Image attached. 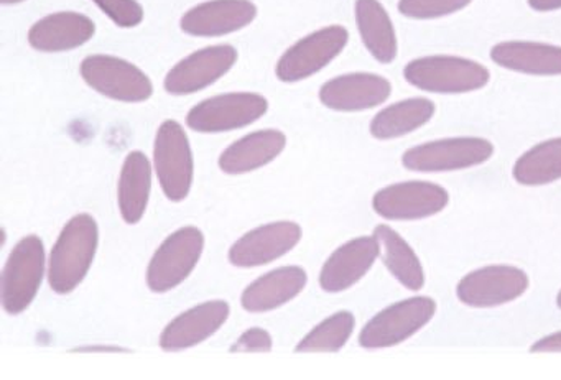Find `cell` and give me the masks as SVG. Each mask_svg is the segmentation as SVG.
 <instances>
[{
    "label": "cell",
    "mask_w": 561,
    "mask_h": 380,
    "mask_svg": "<svg viewBox=\"0 0 561 380\" xmlns=\"http://www.w3.org/2000/svg\"><path fill=\"white\" fill-rule=\"evenodd\" d=\"M410 87L430 94H468L491 81L484 65L456 55H428L415 58L403 68Z\"/></svg>",
    "instance_id": "cell-2"
},
{
    "label": "cell",
    "mask_w": 561,
    "mask_h": 380,
    "mask_svg": "<svg viewBox=\"0 0 561 380\" xmlns=\"http://www.w3.org/2000/svg\"><path fill=\"white\" fill-rule=\"evenodd\" d=\"M80 73L88 87L121 103H144L153 94L150 78L123 58L93 55L84 58Z\"/></svg>",
    "instance_id": "cell-9"
},
{
    "label": "cell",
    "mask_w": 561,
    "mask_h": 380,
    "mask_svg": "<svg viewBox=\"0 0 561 380\" xmlns=\"http://www.w3.org/2000/svg\"><path fill=\"white\" fill-rule=\"evenodd\" d=\"M274 346L271 334L262 327H252L245 331L234 344H232V353H268Z\"/></svg>",
    "instance_id": "cell-31"
},
{
    "label": "cell",
    "mask_w": 561,
    "mask_h": 380,
    "mask_svg": "<svg viewBox=\"0 0 561 380\" xmlns=\"http://www.w3.org/2000/svg\"><path fill=\"white\" fill-rule=\"evenodd\" d=\"M515 183L547 186L561 180V137L543 140L518 157L512 166Z\"/></svg>",
    "instance_id": "cell-27"
},
{
    "label": "cell",
    "mask_w": 561,
    "mask_h": 380,
    "mask_svg": "<svg viewBox=\"0 0 561 380\" xmlns=\"http://www.w3.org/2000/svg\"><path fill=\"white\" fill-rule=\"evenodd\" d=\"M491 60L504 70L530 77H561V47L541 42H501L491 48Z\"/></svg>",
    "instance_id": "cell-20"
},
{
    "label": "cell",
    "mask_w": 561,
    "mask_h": 380,
    "mask_svg": "<svg viewBox=\"0 0 561 380\" xmlns=\"http://www.w3.org/2000/svg\"><path fill=\"white\" fill-rule=\"evenodd\" d=\"M287 146V137L275 129L257 130L236 140L219 157V169L228 175H242L274 162Z\"/></svg>",
    "instance_id": "cell-21"
},
{
    "label": "cell",
    "mask_w": 561,
    "mask_h": 380,
    "mask_svg": "<svg viewBox=\"0 0 561 380\" xmlns=\"http://www.w3.org/2000/svg\"><path fill=\"white\" fill-rule=\"evenodd\" d=\"M152 189V165L146 153L130 152L119 176V211L127 224H137L146 215Z\"/></svg>",
    "instance_id": "cell-26"
},
{
    "label": "cell",
    "mask_w": 561,
    "mask_h": 380,
    "mask_svg": "<svg viewBox=\"0 0 561 380\" xmlns=\"http://www.w3.org/2000/svg\"><path fill=\"white\" fill-rule=\"evenodd\" d=\"M436 308V301L425 295L389 304L367 321L359 334V346L364 349L399 346L433 320Z\"/></svg>",
    "instance_id": "cell-3"
},
{
    "label": "cell",
    "mask_w": 561,
    "mask_h": 380,
    "mask_svg": "<svg viewBox=\"0 0 561 380\" xmlns=\"http://www.w3.org/2000/svg\"><path fill=\"white\" fill-rule=\"evenodd\" d=\"M267 110L268 101L261 94H219L196 104L186 116V126L202 134L229 133L251 126Z\"/></svg>",
    "instance_id": "cell-11"
},
{
    "label": "cell",
    "mask_w": 561,
    "mask_h": 380,
    "mask_svg": "<svg viewBox=\"0 0 561 380\" xmlns=\"http://www.w3.org/2000/svg\"><path fill=\"white\" fill-rule=\"evenodd\" d=\"M530 278L514 265H485L466 274L456 285V297L469 308H495L518 300Z\"/></svg>",
    "instance_id": "cell-10"
},
{
    "label": "cell",
    "mask_w": 561,
    "mask_h": 380,
    "mask_svg": "<svg viewBox=\"0 0 561 380\" xmlns=\"http://www.w3.org/2000/svg\"><path fill=\"white\" fill-rule=\"evenodd\" d=\"M94 4L121 28H134L142 24L144 8L137 0H93Z\"/></svg>",
    "instance_id": "cell-30"
},
{
    "label": "cell",
    "mask_w": 561,
    "mask_h": 380,
    "mask_svg": "<svg viewBox=\"0 0 561 380\" xmlns=\"http://www.w3.org/2000/svg\"><path fill=\"white\" fill-rule=\"evenodd\" d=\"M472 0H399L400 14L413 21H435L461 12Z\"/></svg>",
    "instance_id": "cell-29"
},
{
    "label": "cell",
    "mask_w": 561,
    "mask_h": 380,
    "mask_svg": "<svg viewBox=\"0 0 561 380\" xmlns=\"http://www.w3.org/2000/svg\"><path fill=\"white\" fill-rule=\"evenodd\" d=\"M45 245L37 235L22 239L5 262L0 300L9 314L24 313L41 290L45 275Z\"/></svg>",
    "instance_id": "cell-5"
},
{
    "label": "cell",
    "mask_w": 561,
    "mask_h": 380,
    "mask_svg": "<svg viewBox=\"0 0 561 380\" xmlns=\"http://www.w3.org/2000/svg\"><path fill=\"white\" fill-rule=\"evenodd\" d=\"M96 25L78 12H58L41 19L28 32V44L44 54L75 50L94 37Z\"/></svg>",
    "instance_id": "cell-19"
},
{
    "label": "cell",
    "mask_w": 561,
    "mask_h": 380,
    "mask_svg": "<svg viewBox=\"0 0 561 380\" xmlns=\"http://www.w3.org/2000/svg\"><path fill=\"white\" fill-rule=\"evenodd\" d=\"M100 242L96 219L78 215L68 221L51 249L48 281L55 293H71L87 278Z\"/></svg>",
    "instance_id": "cell-1"
},
{
    "label": "cell",
    "mask_w": 561,
    "mask_h": 380,
    "mask_svg": "<svg viewBox=\"0 0 561 380\" xmlns=\"http://www.w3.org/2000/svg\"><path fill=\"white\" fill-rule=\"evenodd\" d=\"M357 31L374 60L390 65L399 55V41L392 19L379 0H356L354 5Z\"/></svg>",
    "instance_id": "cell-23"
},
{
    "label": "cell",
    "mask_w": 561,
    "mask_h": 380,
    "mask_svg": "<svg viewBox=\"0 0 561 380\" xmlns=\"http://www.w3.org/2000/svg\"><path fill=\"white\" fill-rule=\"evenodd\" d=\"M257 18L251 0H209L190 9L180 27L193 37H222L248 27Z\"/></svg>",
    "instance_id": "cell-17"
},
{
    "label": "cell",
    "mask_w": 561,
    "mask_h": 380,
    "mask_svg": "<svg viewBox=\"0 0 561 380\" xmlns=\"http://www.w3.org/2000/svg\"><path fill=\"white\" fill-rule=\"evenodd\" d=\"M205 249V235L186 226L165 239L147 268V285L156 293H165L190 277Z\"/></svg>",
    "instance_id": "cell-7"
},
{
    "label": "cell",
    "mask_w": 561,
    "mask_h": 380,
    "mask_svg": "<svg viewBox=\"0 0 561 380\" xmlns=\"http://www.w3.org/2000/svg\"><path fill=\"white\" fill-rule=\"evenodd\" d=\"M350 42V32L341 25L320 28L288 48L278 60L275 74L284 83H298L327 68Z\"/></svg>",
    "instance_id": "cell-12"
},
{
    "label": "cell",
    "mask_w": 561,
    "mask_h": 380,
    "mask_svg": "<svg viewBox=\"0 0 561 380\" xmlns=\"http://www.w3.org/2000/svg\"><path fill=\"white\" fill-rule=\"evenodd\" d=\"M528 8L535 12H554L560 11L561 0H527Z\"/></svg>",
    "instance_id": "cell-33"
},
{
    "label": "cell",
    "mask_w": 561,
    "mask_h": 380,
    "mask_svg": "<svg viewBox=\"0 0 561 380\" xmlns=\"http://www.w3.org/2000/svg\"><path fill=\"white\" fill-rule=\"evenodd\" d=\"M238 61V51L231 45L203 48L175 65L163 81L167 93L186 96L215 84L231 71Z\"/></svg>",
    "instance_id": "cell-13"
},
{
    "label": "cell",
    "mask_w": 561,
    "mask_h": 380,
    "mask_svg": "<svg viewBox=\"0 0 561 380\" xmlns=\"http://www.w3.org/2000/svg\"><path fill=\"white\" fill-rule=\"evenodd\" d=\"M494 156V143L482 137H446L410 147L402 165L416 173H451L474 169Z\"/></svg>",
    "instance_id": "cell-4"
},
{
    "label": "cell",
    "mask_w": 561,
    "mask_h": 380,
    "mask_svg": "<svg viewBox=\"0 0 561 380\" xmlns=\"http://www.w3.org/2000/svg\"><path fill=\"white\" fill-rule=\"evenodd\" d=\"M557 307L561 310V290L557 295Z\"/></svg>",
    "instance_id": "cell-36"
},
{
    "label": "cell",
    "mask_w": 561,
    "mask_h": 380,
    "mask_svg": "<svg viewBox=\"0 0 561 380\" xmlns=\"http://www.w3.org/2000/svg\"><path fill=\"white\" fill-rule=\"evenodd\" d=\"M2 4L4 5H11V4H21V2H24V0H0Z\"/></svg>",
    "instance_id": "cell-35"
},
{
    "label": "cell",
    "mask_w": 561,
    "mask_h": 380,
    "mask_svg": "<svg viewBox=\"0 0 561 380\" xmlns=\"http://www.w3.org/2000/svg\"><path fill=\"white\" fill-rule=\"evenodd\" d=\"M392 84L376 73H347L321 87L320 101L337 113H360L387 103Z\"/></svg>",
    "instance_id": "cell-15"
},
{
    "label": "cell",
    "mask_w": 561,
    "mask_h": 380,
    "mask_svg": "<svg viewBox=\"0 0 561 380\" xmlns=\"http://www.w3.org/2000/svg\"><path fill=\"white\" fill-rule=\"evenodd\" d=\"M307 281V272L301 267L275 268L245 288L241 298L242 308L251 313H264L284 307L304 291Z\"/></svg>",
    "instance_id": "cell-22"
},
{
    "label": "cell",
    "mask_w": 561,
    "mask_h": 380,
    "mask_svg": "<svg viewBox=\"0 0 561 380\" xmlns=\"http://www.w3.org/2000/svg\"><path fill=\"white\" fill-rule=\"evenodd\" d=\"M300 239L301 228L297 222H271L238 239L229 251V262L241 268L261 267L284 257Z\"/></svg>",
    "instance_id": "cell-14"
},
{
    "label": "cell",
    "mask_w": 561,
    "mask_h": 380,
    "mask_svg": "<svg viewBox=\"0 0 561 380\" xmlns=\"http://www.w3.org/2000/svg\"><path fill=\"white\" fill-rule=\"evenodd\" d=\"M448 203V189L438 183L409 180L380 188L374 195L373 208L389 221H420L439 215Z\"/></svg>",
    "instance_id": "cell-8"
},
{
    "label": "cell",
    "mask_w": 561,
    "mask_h": 380,
    "mask_svg": "<svg viewBox=\"0 0 561 380\" xmlns=\"http://www.w3.org/2000/svg\"><path fill=\"white\" fill-rule=\"evenodd\" d=\"M436 106L428 97H409L383 107L370 120V136L393 140L422 129L435 116Z\"/></svg>",
    "instance_id": "cell-24"
},
{
    "label": "cell",
    "mask_w": 561,
    "mask_h": 380,
    "mask_svg": "<svg viewBox=\"0 0 561 380\" xmlns=\"http://www.w3.org/2000/svg\"><path fill=\"white\" fill-rule=\"evenodd\" d=\"M374 235L379 241L380 257L390 275L407 290H422L426 281L425 270L412 245L390 226H377Z\"/></svg>",
    "instance_id": "cell-25"
},
{
    "label": "cell",
    "mask_w": 561,
    "mask_h": 380,
    "mask_svg": "<svg viewBox=\"0 0 561 380\" xmlns=\"http://www.w3.org/2000/svg\"><path fill=\"white\" fill-rule=\"evenodd\" d=\"M380 257V244L376 235L351 239L337 247L324 262L320 274V285L328 293L350 290Z\"/></svg>",
    "instance_id": "cell-16"
},
{
    "label": "cell",
    "mask_w": 561,
    "mask_h": 380,
    "mask_svg": "<svg viewBox=\"0 0 561 380\" xmlns=\"http://www.w3.org/2000/svg\"><path fill=\"white\" fill-rule=\"evenodd\" d=\"M153 165L167 198L183 201L192 189L195 162L188 136L176 120L160 126L153 143Z\"/></svg>",
    "instance_id": "cell-6"
},
{
    "label": "cell",
    "mask_w": 561,
    "mask_h": 380,
    "mask_svg": "<svg viewBox=\"0 0 561 380\" xmlns=\"http://www.w3.org/2000/svg\"><path fill=\"white\" fill-rule=\"evenodd\" d=\"M229 313L231 308L222 300L206 301L193 307L167 324L160 336V347L169 353H176L198 346L226 323Z\"/></svg>",
    "instance_id": "cell-18"
},
{
    "label": "cell",
    "mask_w": 561,
    "mask_h": 380,
    "mask_svg": "<svg viewBox=\"0 0 561 380\" xmlns=\"http://www.w3.org/2000/svg\"><path fill=\"white\" fill-rule=\"evenodd\" d=\"M530 353H561V331L548 334V336H543L537 343L531 344Z\"/></svg>",
    "instance_id": "cell-32"
},
{
    "label": "cell",
    "mask_w": 561,
    "mask_h": 380,
    "mask_svg": "<svg viewBox=\"0 0 561 380\" xmlns=\"http://www.w3.org/2000/svg\"><path fill=\"white\" fill-rule=\"evenodd\" d=\"M356 327V318L351 311H337L314 326L298 343L297 353H337L346 346Z\"/></svg>",
    "instance_id": "cell-28"
},
{
    "label": "cell",
    "mask_w": 561,
    "mask_h": 380,
    "mask_svg": "<svg viewBox=\"0 0 561 380\" xmlns=\"http://www.w3.org/2000/svg\"><path fill=\"white\" fill-rule=\"evenodd\" d=\"M77 350H113V353H117V350H124L121 349V347H83V349H77Z\"/></svg>",
    "instance_id": "cell-34"
}]
</instances>
